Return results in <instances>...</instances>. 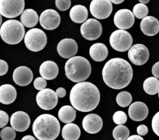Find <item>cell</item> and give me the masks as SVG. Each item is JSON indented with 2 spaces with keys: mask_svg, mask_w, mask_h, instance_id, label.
<instances>
[{
  "mask_svg": "<svg viewBox=\"0 0 159 140\" xmlns=\"http://www.w3.org/2000/svg\"><path fill=\"white\" fill-rule=\"evenodd\" d=\"M104 82L114 90L127 87L133 79V68L127 61L120 58L109 60L102 72Z\"/></svg>",
  "mask_w": 159,
  "mask_h": 140,
  "instance_id": "6da1fadb",
  "label": "cell"
},
{
  "mask_svg": "<svg viewBox=\"0 0 159 140\" xmlns=\"http://www.w3.org/2000/svg\"><path fill=\"white\" fill-rule=\"evenodd\" d=\"M100 101V93L96 85L89 82L75 84L70 92L71 105L81 112H90L96 109Z\"/></svg>",
  "mask_w": 159,
  "mask_h": 140,
  "instance_id": "7a4b0ae2",
  "label": "cell"
},
{
  "mask_svg": "<svg viewBox=\"0 0 159 140\" xmlns=\"http://www.w3.org/2000/svg\"><path fill=\"white\" fill-rule=\"evenodd\" d=\"M58 120L49 114L37 117L33 124V132L39 140H55L60 134Z\"/></svg>",
  "mask_w": 159,
  "mask_h": 140,
  "instance_id": "3957f363",
  "label": "cell"
},
{
  "mask_svg": "<svg viewBox=\"0 0 159 140\" xmlns=\"http://www.w3.org/2000/svg\"><path fill=\"white\" fill-rule=\"evenodd\" d=\"M67 78L74 82H82L86 80L91 74L90 62L82 56H75L68 59L65 65Z\"/></svg>",
  "mask_w": 159,
  "mask_h": 140,
  "instance_id": "277c9868",
  "label": "cell"
},
{
  "mask_svg": "<svg viewBox=\"0 0 159 140\" xmlns=\"http://www.w3.org/2000/svg\"><path fill=\"white\" fill-rule=\"evenodd\" d=\"M2 39L9 44H17L25 37L24 26L16 20H9L2 24L0 28Z\"/></svg>",
  "mask_w": 159,
  "mask_h": 140,
  "instance_id": "5b68a950",
  "label": "cell"
},
{
  "mask_svg": "<svg viewBox=\"0 0 159 140\" xmlns=\"http://www.w3.org/2000/svg\"><path fill=\"white\" fill-rule=\"evenodd\" d=\"M48 42L47 35L42 30L33 28L26 32L24 37V44L31 51L37 52L45 48Z\"/></svg>",
  "mask_w": 159,
  "mask_h": 140,
  "instance_id": "8992f818",
  "label": "cell"
},
{
  "mask_svg": "<svg viewBox=\"0 0 159 140\" xmlns=\"http://www.w3.org/2000/svg\"><path fill=\"white\" fill-rule=\"evenodd\" d=\"M110 44L115 51L124 52L129 51L133 44L130 34L124 30H117L112 33L110 37Z\"/></svg>",
  "mask_w": 159,
  "mask_h": 140,
  "instance_id": "52a82bcc",
  "label": "cell"
},
{
  "mask_svg": "<svg viewBox=\"0 0 159 140\" xmlns=\"http://www.w3.org/2000/svg\"><path fill=\"white\" fill-rule=\"evenodd\" d=\"M25 7L24 0H1L0 13L6 18L17 17L23 12Z\"/></svg>",
  "mask_w": 159,
  "mask_h": 140,
  "instance_id": "ba28073f",
  "label": "cell"
},
{
  "mask_svg": "<svg viewBox=\"0 0 159 140\" xmlns=\"http://www.w3.org/2000/svg\"><path fill=\"white\" fill-rule=\"evenodd\" d=\"M37 104L43 110H52L57 106L58 102V96L55 91L51 89H44L39 92L36 96Z\"/></svg>",
  "mask_w": 159,
  "mask_h": 140,
  "instance_id": "9c48e42d",
  "label": "cell"
},
{
  "mask_svg": "<svg viewBox=\"0 0 159 140\" xmlns=\"http://www.w3.org/2000/svg\"><path fill=\"white\" fill-rule=\"evenodd\" d=\"M81 34L88 40H94L99 38L102 33V24L96 19H89L80 27Z\"/></svg>",
  "mask_w": 159,
  "mask_h": 140,
  "instance_id": "30bf717a",
  "label": "cell"
},
{
  "mask_svg": "<svg viewBox=\"0 0 159 140\" xmlns=\"http://www.w3.org/2000/svg\"><path fill=\"white\" fill-rule=\"evenodd\" d=\"M92 15L99 20L108 18L113 11V5L110 0H93L89 6Z\"/></svg>",
  "mask_w": 159,
  "mask_h": 140,
  "instance_id": "8fae6325",
  "label": "cell"
},
{
  "mask_svg": "<svg viewBox=\"0 0 159 140\" xmlns=\"http://www.w3.org/2000/svg\"><path fill=\"white\" fill-rule=\"evenodd\" d=\"M150 57L149 50L142 44L133 45L128 51V58L130 62L136 65H144Z\"/></svg>",
  "mask_w": 159,
  "mask_h": 140,
  "instance_id": "7c38bea8",
  "label": "cell"
},
{
  "mask_svg": "<svg viewBox=\"0 0 159 140\" xmlns=\"http://www.w3.org/2000/svg\"><path fill=\"white\" fill-rule=\"evenodd\" d=\"M61 23V16L54 9H46L40 16V23L42 27L48 30H53L58 27Z\"/></svg>",
  "mask_w": 159,
  "mask_h": 140,
  "instance_id": "4fadbf2b",
  "label": "cell"
},
{
  "mask_svg": "<svg viewBox=\"0 0 159 140\" xmlns=\"http://www.w3.org/2000/svg\"><path fill=\"white\" fill-rule=\"evenodd\" d=\"M133 12L127 9H120L115 13L113 17L114 24L120 30H128L132 27L135 19Z\"/></svg>",
  "mask_w": 159,
  "mask_h": 140,
  "instance_id": "5bb4252c",
  "label": "cell"
},
{
  "mask_svg": "<svg viewBox=\"0 0 159 140\" xmlns=\"http://www.w3.org/2000/svg\"><path fill=\"white\" fill-rule=\"evenodd\" d=\"M57 50L61 57L70 59L78 52L77 42L71 38L63 39L57 44Z\"/></svg>",
  "mask_w": 159,
  "mask_h": 140,
  "instance_id": "9a60e30c",
  "label": "cell"
},
{
  "mask_svg": "<svg viewBox=\"0 0 159 140\" xmlns=\"http://www.w3.org/2000/svg\"><path fill=\"white\" fill-rule=\"evenodd\" d=\"M10 124L16 132H25L30 124V116L24 111H16L10 118Z\"/></svg>",
  "mask_w": 159,
  "mask_h": 140,
  "instance_id": "2e32d148",
  "label": "cell"
},
{
  "mask_svg": "<svg viewBox=\"0 0 159 140\" xmlns=\"http://www.w3.org/2000/svg\"><path fill=\"white\" fill-rule=\"evenodd\" d=\"M102 120L96 114H87L82 120V127L84 130L89 134H96L102 129Z\"/></svg>",
  "mask_w": 159,
  "mask_h": 140,
  "instance_id": "e0dca14e",
  "label": "cell"
},
{
  "mask_svg": "<svg viewBox=\"0 0 159 140\" xmlns=\"http://www.w3.org/2000/svg\"><path fill=\"white\" fill-rule=\"evenodd\" d=\"M34 75L30 68L26 66L17 67L13 72L12 79L16 85L20 86H26L29 85L33 80Z\"/></svg>",
  "mask_w": 159,
  "mask_h": 140,
  "instance_id": "ac0fdd59",
  "label": "cell"
},
{
  "mask_svg": "<svg viewBox=\"0 0 159 140\" xmlns=\"http://www.w3.org/2000/svg\"><path fill=\"white\" fill-rule=\"evenodd\" d=\"M148 107L144 103L141 101H136L130 104L128 109V114L130 118L133 121H144L148 115Z\"/></svg>",
  "mask_w": 159,
  "mask_h": 140,
  "instance_id": "d6986e66",
  "label": "cell"
},
{
  "mask_svg": "<svg viewBox=\"0 0 159 140\" xmlns=\"http://www.w3.org/2000/svg\"><path fill=\"white\" fill-rule=\"evenodd\" d=\"M141 30L147 36H155L159 32V21L155 17L149 16L141 22Z\"/></svg>",
  "mask_w": 159,
  "mask_h": 140,
  "instance_id": "ffe728a7",
  "label": "cell"
},
{
  "mask_svg": "<svg viewBox=\"0 0 159 140\" xmlns=\"http://www.w3.org/2000/svg\"><path fill=\"white\" fill-rule=\"evenodd\" d=\"M58 65L53 61H46L40 66V74L46 80H52L57 76Z\"/></svg>",
  "mask_w": 159,
  "mask_h": 140,
  "instance_id": "44dd1931",
  "label": "cell"
},
{
  "mask_svg": "<svg viewBox=\"0 0 159 140\" xmlns=\"http://www.w3.org/2000/svg\"><path fill=\"white\" fill-rule=\"evenodd\" d=\"M16 90L10 84H3L0 86V102L3 104H10L16 99Z\"/></svg>",
  "mask_w": 159,
  "mask_h": 140,
  "instance_id": "7402d4cb",
  "label": "cell"
},
{
  "mask_svg": "<svg viewBox=\"0 0 159 140\" xmlns=\"http://www.w3.org/2000/svg\"><path fill=\"white\" fill-rule=\"evenodd\" d=\"M89 55L96 62H102L108 56V48L104 44H93L89 49Z\"/></svg>",
  "mask_w": 159,
  "mask_h": 140,
  "instance_id": "603a6c76",
  "label": "cell"
},
{
  "mask_svg": "<svg viewBox=\"0 0 159 140\" xmlns=\"http://www.w3.org/2000/svg\"><path fill=\"white\" fill-rule=\"evenodd\" d=\"M70 18L76 23H82L86 22L89 16L88 9L82 5H75L70 10Z\"/></svg>",
  "mask_w": 159,
  "mask_h": 140,
  "instance_id": "cb8c5ba5",
  "label": "cell"
},
{
  "mask_svg": "<svg viewBox=\"0 0 159 140\" xmlns=\"http://www.w3.org/2000/svg\"><path fill=\"white\" fill-rule=\"evenodd\" d=\"M20 20L23 26L28 28H32L37 24L38 20H40V18L35 10L32 9H25L21 14Z\"/></svg>",
  "mask_w": 159,
  "mask_h": 140,
  "instance_id": "d4e9b609",
  "label": "cell"
},
{
  "mask_svg": "<svg viewBox=\"0 0 159 140\" xmlns=\"http://www.w3.org/2000/svg\"><path fill=\"white\" fill-rule=\"evenodd\" d=\"M61 135L65 140H78L81 135V130L77 124L69 123L63 127Z\"/></svg>",
  "mask_w": 159,
  "mask_h": 140,
  "instance_id": "484cf974",
  "label": "cell"
},
{
  "mask_svg": "<svg viewBox=\"0 0 159 140\" xmlns=\"http://www.w3.org/2000/svg\"><path fill=\"white\" fill-rule=\"evenodd\" d=\"M76 118V111L72 106H62L58 111V118L61 121L69 124L75 121Z\"/></svg>",
  "mask_w": 159,
  "mask_h": 140,
  "instance_id": "4316f807",
  "label": "cell"
},
{
  "mask_svg": "<svg viewBox=\"0 0 159 140\" xmlns=\"http://www.w3.org/2000/svg\"><path fill=\"white\" fill-rule=\"evenodd\" d=\"M144 92L149 95H155L159 92V80L155 77H149L143 84Z\"/></svg>",
  "mask_w": 159,
  "mask_h": 140,
  "instance_id": "83f0119b",
  "label": "cell"
},
{
  "mask_svg": "<svg viewBox=\"0 0 159 140\" xmlns=\"http://www.w3.org/2000/svg\"><path fill=\"white\" fill-rule=\"evenodd\" d=\"M113 136L115 140H127L130 137V131L125 125H117L114 128Z\"/></svg>",
  "mask_w": 159,
  "mask_h": 140,
  "instance_id": "f1b7e54d",
  "label": "cell"
},
{
  "mask_svg": "<svg viewBox=\"0 0 159 140\" xmlns=\"http://www.w3.org/2000/svg\"><path fill=\"white\" fill-rule=\"evenodd\" d=\"M116 100L118 105L122 107H126L130 106V103L132 102V96L127 91L120 92L116 96Z\"/></svg>",
  "mask_w": 159,
  "mask_h": 140,
  "instance_id": "f546056e",
  "label": "cell"
},
{
  "mask_svg": "<svg viewBox=\"0 0 159 140\" xmlns=\"http://www.w3.org/2000/svg\"><path fill=\"white\" fill-rule=\"evenodd\" d=\"M133 13L138 19H144L148 13V7L142 3H138L134 6Z\"/></svg>",
  "mask_w": 159,
  "mask_h": 140,
  "instance_id": "4dcf8cb0",
  "label": "cell"
},
{
  "mask_svg": "<svg viewBox=\"0 0 159 140\" xmlns=\"http://www.w3.org/2000/svg\"><path fill=\"white\" fill-rule=\"evenodd\" d=\"M2 140H14L16 138V131L11 127H6L2 129L0 132Z\"/></svg>",
  "mask_w": 159,
  "mask_h": 140,
  "instance_id": "1f68e13d",
  "label": "cell"
},
{
  "mask_svg": "<svg viewBox=\"0 0 159 140\" xmlns=\"http://www.w3.org/2000/svg\"><path fill=\"white\" fill-rule=\"evenodd\" d=\"M113 122L118 125H124L127 121V116L125 114V112L122 110H118L115 112L113 116Z\"/></svg>",
  "mask_w": 159,
  "mask_h": 140,
  "instance_id": "d6a6232c",
  "label": "cell"
},
{
  "mask_svg": "<svg viewBox=\"0 0 159 140\" xmlns=\"http://www.w3.org/2000/svg\"><path fill=\"white\" fill-rule=\"evenodd\" d=\"M71 2L70 0H56L55 5L61 11H66L70 8Z\"/></svg>",
  "mask_w": 159,
  "mask_h": 140,
  "instance_id": "836d02e7",
  "label": "cell"
},
{
  "mask_svg": "<svg viewBox=\"0 0 159 140\" xmlns=\"http://www.w3.org/2000/svg\"><path fill=\"white\" fill-rule=\"evenodd\" d=\"M34 86L36 90H41L46 89L47 86V81L46 79H43V77H37V79H35L34 82Z\"/></svg>",
  "mask_w": 159,
  "mask_h": 140,
  "instance_id": "e575fe53",
  "label": "cell"
},
{
  "mask_svg": "<svg viewBox=\"0 0 159 140\" xmlns=\"http://www.w3.org/2000/svg\"><path fill=\"white\" fill-rule=\"evenodd\" d=\"M152 127L153 132L159 137V111L157 112L152 118Z\"/></svg>",
  "mask_w": 159,
  "mask_h": 140,
  "instance_id": "d590c367",
  "label": "cell"
},
{
  "mask_svg": "<svg viewBox=\"0 0 159 140\" xmlns=\"http://www.w3.org/2000/svg\"><path fill=\"white\" fill-rule=\"evenodd\" d=\"M0 128H4L5 126L9 122V116L3 110H0Z\"/></svg>",
  "mask_w": 159,
  "mask_h": 140,
  "instance_id": "8d00e7d4",
  "label": "cell"
},
{
  "mask_svg": "<svg viewBox=\"0 0 159 140\" xmlns=\"http://www.w3.org/2000/svg\"><path fill=\"white\" fill-rule=\"evenodd\" d=\"M137 132H138V135L140 136H144L146 135L148 132V128L144 124H140L138 128H137Z\"/></svg>",
  "mask_w": 159,
  "mask_h": 140,
  "instance_id": "74e56055",
  "label": "cell"
},
{
  "mask_svg": "<svg viewBox=\"0 0 159 140\" xmlns=\"http://www.w3.org/2000/svg\"><path fill=\"white\" fill-rule=\"evenodd\" d=\"M8 66L7 62H5L4 60H0V76H4L8 72Z\"/></svg>",
  "mask_w": 159,
  "mask_h": 140,
  "instance_id": "f35d334b",
  "label": "cell"
},
{
  "mask_svg": "<svg viewBox=\"0 0 159 140\" xmlns=\"http://www.w3.org/2000/svg\"><path fill=\"white\" fill-rule=\"evenodd\" d=\"M152 72V74H153V76H155V78L159 79V62H156V63L153 65Z\"/></svg>",
  "mask_w": 159,
  "mask_h": 140,
  "instance_id": "ab89813d",
  "label": "cell"
},
{
  "mask_svg": "<svg viewBox=\"0 0 159 140\" xmlns=\"http://www.w3.org/2000/svg\"><path fill=\"white\" fill-rule=\"evenodd\" d=\"M56 93L59 98H63L66 96V90L63 87H59L56 90Z\"/></svg>",
  "mask_w": 159,
  "mask_h": 140,
  "instance_id": "60d3db41",
  "label": "cell"
},
{
  "mask_svg": "<svg viewBox=\"0 0 159 140\" xmlns=\"http://www.w3.org/2000/svg\"><path fill=\"white\" fill-rule=\"evenodd\" d=\"M127 140H144V139L143 138V137L140 136V135H130Z\"/></svg>",
  "mask_w": 159,
  "mask_h": 140,
  "instance_id": "b9f144b4",
  "label": "cell"
},
{
  "mask_svg": "<svg viewBox=\"0 0 159 140\" xmlns=\"http://www.w3.org/2000/svg\"><path fill=\"white\" fill-rule=\"evenodd\" d=\"M21 140H36V138H34V136H32V135H25L24 137H23V138H22Z\"/></svg>",
  "mask_w": 159,
  "mask_h": 140,
  "instance_id": "7bdbcfd3",
  "label": "cell"
},
{
  "mask_svg": "<svg viewBox=\"0 0 159 140\" xmlns=\"http://www.w3.org/2000/svg\"><path fill=\"white\" fill-rule=\"evenodd\" d=\"M123 0H120V1H116V0H111L112 3H114V4H120L123 2Z\"/></svg>",
  "mask_w": 159,
  "mask_h": 140,
  "instance_id": "ee69618b",
  "label": "cell"
},
{
  "mask_svg": "<svg viewBox=\"0 0 159 140\" xmlns=\"http://www.w3.org/2000/svg\"><path fill=\"white\" fill-rule=\"evenodd\" d=\"M149 2V0H140V3H142V4H147Z\"/></svg>",
  "mask_w": 159,
  "mask_h": 140,
  "instance_id": "f6af8a7d",
  "label": "cell"
},
{
  "mask_svg": "<svg viewBox=\"0 0 159 140\" xmlns=\"http://www.w3.org/2000/svg\"><path fill=\"white\" fill-rule=\"evenodd\" d=\"M158 97H159V92H158Z\"/></svg>",
  "mask_w": 159,
  "mask_h": 140,
  "instance_id": "bcb514c9",
  "label": "cell"
}]
</instances>
